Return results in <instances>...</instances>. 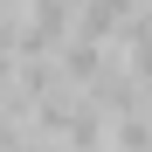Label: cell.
Masks as SVG:
<instances>
[{
  "label": "cell",
  "mask_w": 152,
  "mask_h": 152,
  "mask_svg": "<svg viewBox=\"0 0 152 152\" xmlns=\"http://www.w3.org/2000/svg\"><path fill=\"white\" fill-rule=\"evenodd\" d=\"M111 145L152 152V111H118V118H111Z\"/></svg>",
  "instance_id": "cell-1"
},
{
  "label": "cell",
  "mask_w": 152,
  "mask_h": 152,
  "mask_svg": "<svg viewBox=\"0 0 152 152\" xmlns=\"http://www.w3.org/2000/svg\"><path fill=\"white\" fill-rule=\"evenodd\" d=\"M0 7H21V0H0Z\"/></svg>",
  "instance_id": "cell-2"
}]
</instances>
